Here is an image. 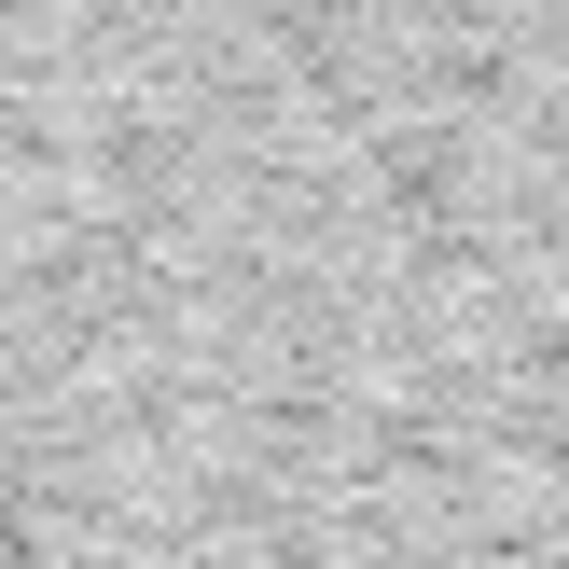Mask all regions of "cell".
<instances>
[{
    "label": "cell",
    "instance_id": "obj_1",
    "mask_svg": "<svg viewBox=\"0 0 569 569\" xmlns=\"http://www.w3.org/2000/svg\"><path fill=\"white\" fill-rule=\"evenodd\" d=\"M0 569H569V0H0Z\"/></svg>",
    "mask_w": 569,
    "mask_h": 569
}]
</instances>
